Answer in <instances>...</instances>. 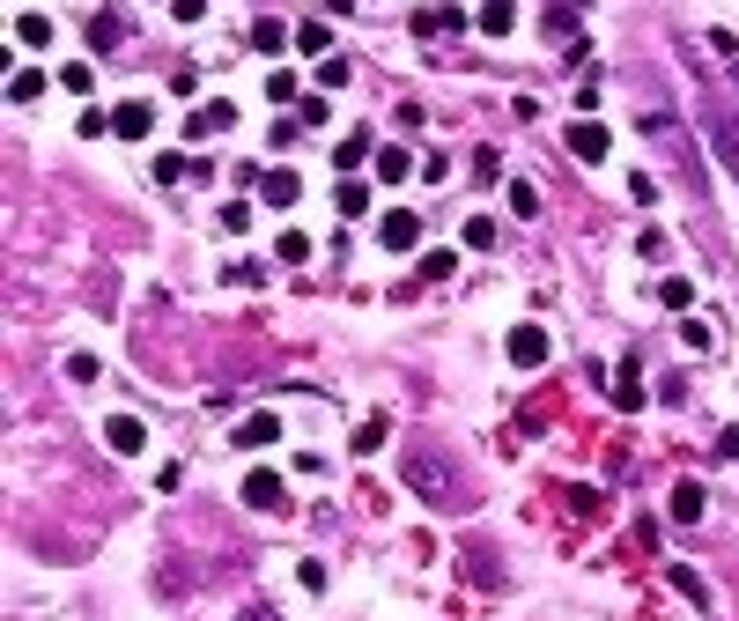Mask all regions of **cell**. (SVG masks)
Listing matches in <instances>:
<instances>
[{
	"instance_id": "cell-31",
	"label": "cell",
	"mask_w": 739,
	"mask_h": 621,
	"mask_svg": "<svg viewBox=\"0 0 739 621\" xmlns=\"http://www.w3.org/2000/svg\"><path fill=\"white\" fill-rule=\"evenodd\" d=\"M333 207H340V215H363V207H370V193H363V185H340V193H333Z\"/></svg>"
},
{
	"instance_id": "cell-11",
	"label": "cell",
	"mask_w": 739,
	"mask_h": 621,
	"mask_svg": "<svg viewBox=\"0 0 739 621\" xmlns=\"http://www.w3.org/2000/svg\"><path fill=\"white\" fill-rule=\"evenodd\" d=\"M8 37H15V45H30V52H45L52 45V15H15Z\"/></svg>"
},
{
	"instance_id": "cell-35",
	"label": "cell",
	"mask_w": 739,
	"mask_h": 621,
	"mask_svg": "<svg viewBox=\"0 0 739 621\" xmlns=\"http://www.w3.org/2000/svg\"><path fill=\"white\" fill-rule=\"evenodd\" d=\"M570 511L577 518H599V488H570Z\"/></svg>"
},
{
	"instance_id": "cell-15",
	"label": "cell",
	"mask_w": 739,
	"mask_h": 621,
	"mask_svg": "<svg viewBox=\"0 0 739 621\" xmlns=\"http://www.w3.org/2000/svg\"><path fill=\"white\" fill-rule=\"evenodd\" d=\"M451 30H466V15H459V8H429L422 23H414V37H451Z\"/></svg>"
},
{
	"instance_id": "cell-30",
	"label": "cell",
	"mask_w": 739,
	"mask_h": 621,
	"mask_svg": "<svg viewBox=\"0 0 739 621\" xmlns=\"http://www.w3.org/2000/svg\"><path fill=\"white\" fill-rule=\"evenodd\" d=\"M296 585H303V592H326V562H318V555L296 562Z\"/></svg>"
},
{
	"instance_id": "cell-33",
	"label": "cell",
	"mask_w": 739,
	"mask_h": 621,
	"mask_svg": "<svg viewBox=\"0 0 739 621\" xmlns=\"http://www.w3.org/2000/svg\"><path fill=\"white\" fill-rule=\"evenodd\" d=\"M680 341H688L695 355H703V348H710V326H703V318H680Z\"/></svg>"
},
{
	"instance_id": "cell-18",
	"label": "cell",
	"mask_w": 739,
	"mask_h": 621,
	"mask_svg": "<svg viewBox=\"0 0 739 621\" xmlns=\"http://www.w3.org/2000/svg\"><path fill=\"white\" fill-rule=\"evenodd\" d=\"M274 259H281V267H303V259H311V237H303V230H281V237H274Z\"/></svg>"
},
{
	"instance_id": "cell-7",
	"label": "cell",
	"mask_w": 739,
	"mask_h": 621,
	"mask_svg": "<svg viewBox=\"0 0 739 621\" xmlns=\"http://www.w3.org/2000/svg\"><path fill=\"white\" fill-rule=\"evenodd\" d=\"M267 444H281V414L259 407V414H244V422H237V451H267Z\"/></svg>"
},
{
	"instance_id": "cell-20",
	"label": "cell",
	"mask_w": 739,
	"mask_h": 621,
	"mask_svg": "<svg viewBox=\"0 0 739 621\" xmlns=\"http://www.w3.org/2000/svg\"><path fill=\"white\" fill-rule=\"evenodd\" d=\"M60 89H74V97H97V74H89V60L60 67Z\"/></svg>"
},
{
	"instance_id": "cell-17",
	"label": "cell",
	"mask_w": 739,
	"mask_h": 621,
	"mask_svg": "<svg viewBox=\"0 0 739 621\" xmlns=\"http://www.w3.org/2000/svg\"><path fill=\"white\" fill-rule=\"evenodd\" d=\"M37 97H45V74H37V67L8 74V104H37Z\"/></svg>"
},
{
	"instance_id": "cell-13",
	"label": "cell",
	"mask_w": 739,
	"mask_h": 621,
	"mask_svg": "<svg viewBox=\"0 0 739 621\" xmlns=\"http://www.w3.org/2000/svg\"><path fill=\"white\" fill-rule=\"evenodd\" d=\"M518 30V0H488L481 8V37H510Z\"/></svg>"
},
{
	"instance_id": "cell-22",
	"label": "cell",
	"mask_w": 739,
	"mask_h": 621,
	"mask_svg": "<svg viewBox=\"0 0 739 621\" xmlns=\"http://www.w3.org/2000/svg\"><path fill=\"white\" fill-rule=\"evenodd\" d=\"M326 45H333L326 23H303V30H296V52H311V60H326Z\"/></svg>"
},
{
	"instance_id": "cell-26",
	"label": "cell",
	"mask_w": 739,
	"mask_h": 621,
	"mask_svg": "<svg viewBox=\"0 0 739 621\" xmlns=\"http://www.w3.org/2000/svg\"><path fill=\"white\" fill-rule=\"evenodd\" d=\"M363 156H370V141H363V134H348V141L333 148V163H340V171H355V163H363Z\"/></svg>"
},
{
	"instance_id": "cell-37",
	"label": "cell",
	"mask_w": 739,
	"mask_h": 621,
	"mask_svg": "<svg viewBox=\"0 0 739 621\" xmlns=\"http://www.w3.org/2000/svg\"><path fill=\"white\" fill-rule=\"evenodd\" d=\"M170 15H178V23H200V15H207V0H170Z\"/></svg>"
},
{
	"instance_id": "cell-5",
	"label": "cell",
	"mask_w": 739,
	"mask_h": 621,
	"mask_svg": "<svg viewBox=\"0 0 739 621\" xmlns=\"http://www.w3.org/2000/svg\"><path fill=\"white\" fill-rule=\"evenodd\" d=\"M104 444L119 451V459H141V451H148V429H141V414H111V422H104Z\"/></svg>"
},
{
	"instance_id": "cell-36",
	"label": "cell",
	"mask_w": 739,
	"mask_h": 621,
	"mask_svg": "<svg viewBox=\"0 0 739 621\" xmlns=\"http://www.w3.org/2000/svg\"><path fill=\"white\" fill-rule=\"evenodd\" d=\"M348 82V60H318V89H340Z\"/></svg>"
},
{
	"instance_id": "cell-8",
	"label": "cell",
	"mask_w": 739,
	"mask_h": 621,
	"mask_svg": "<svg viewBox=\"0 0 739 621\" xmlns=\"http://www.w3.org/2000/svg\"><path fill=\"white\" fill-rule=\"evenodd\" d=\"M259 200H267V207H296L303 200V178L289 171V163H274V171L259 178Z\"/></svg>"
},
{
	"instance_id": "cell-28",
	"label": "cell",
	"mask_w": 739,
	"mask_h": 621,
	"mask_svg": "<svg viewBox=\"0 0 739 621\" xmlns=\"http://www.w3.org/2000/svg\"><path fill=\"white\" fill-rule=\"evenodd\" d=\"M658 296H666L673 311H688V304H695V289H688V281H680V274H666V281H658Z\"/></svg>"
},
{
	"instance_id": "cell-24",
	"label": "cell",
	"mask_w": 739,
	"mask_h": 621,
	"mask_svg": "<svg viewBox=\"0 0 739 621\" xmlns=\"http://www.w3.org/2000/svg\"><path fill=\"white\" fill-rule=\"evenodd\" d=\"M422 281H444V274H459V252H422V267H414Z\"/></svg>"
},
{
	"instance_id": "cell-25",
	"label": "cell",
	"mask_w": 739,
	"mask_h": 621,
	"mask_svg": "<svg viewBox=\"0 0 739 621\" xmlns=\"http://www.w3.org/2000/svg\"><path fill=\"white\" fill-rule=\"evenodd\" d=\"M510 215H540V193L525 178H510Z\"/></svg>"
},
{
	"instance_id": "cell-27",
	"label": "cell",
	"mask_w": 739,
	"mask_h": 621,
	"mask_svg": "<svg viewBox=\"0 0 739 621\" xmlns=\"http://www.w3.org/2000/svg\"><path fill=\"white\" fill-rule=\"evenodd\" d=\"M466 244H473V252H488V244H496V215H473L466 222Z\"/></svg>"
},
{
	"instance_id": "cell-1",
	"label": "cell",
	"mask_w": 739,
	"mask_h": 621,
	"mask_svg": "<svg viewBox=\"0 0 739 621\" xmlns=\"http://www.w3.org/2000/svg\"><path fill=\"white\" fill-rule=\"evenodd\" d=\"M237 496H244V511H289V481H281L274 466H252V474L237 481Z\"/></svg>"
},
{
	"instance_id": "cell-34",
	"label": "cell",
	"mask_w": 739,
	"mask_h": 621,
	"mask_svg": "<svg viewBox=\"0 0 739 621\" xmlns=\"http://www.w3.org/2000/svg\"><path fill=\"white\" fill-rule=\"evenodd\" d=\"M326 111H333V97H303L296 119H303V126H326Z\"/></svg>"
},
{
	"instance_id": "cell-9",
	"label": "cell",
	"mask_w": 739,
	"mask_h": 621,
	"mask_svg": "<svg viewBox=\"0 0 739 621\" xmlns=\"http://www.w3.org/2000/svg\"><path fill=\"white\" fill-rule=\"evenodd\" d=\"M222 126H237V104H230V97H215V104H200V111H193V119H185V134H193V141H200V134H222Z\"/></svg>"
},
{
	"instance_id": "cell-29",
	"label": "cell",
	"mask_w": 739,
	"mask_h": 621,
	"mask_svg": "<svg viewBox=\"0 0 739 621\" xmlns=\"http://www.w3.org/2000/svg\"><path fill=\"white\" fill-rule=\"evenodd\" d=\"M385 444V414H370V422H355V451H377Z\"/></svg>"
},
{
	"instance_id": "cell-19",
	"label": "cell",
	"mask_w": 739,
	"mask_h": 621,
	"mask_svg": "<svg viewBox=\"0 0 739 621\" xmlns=\"http://www.w3.org/2000/svg\"><path fill=\"white\" fill-rule=\"evenodd\" d=\"M67 378H74V385H97V378H104V363H97L89 348H74V355H67Z\"/></svg>"
},
{
	"instance_id": "cell-4",
	"label": "cell",
	"mask_w": 739,
	"mask_h": 621,
	"mask_svg": "<svg viewBox=\"0 0 739 621\" xmlns=\"http://www.w3.org/2000/svg\"><path fill=\"white\" fill-rule=\"evenodd\" d=\"M377 244H385V252H414V244H422V215H407V207H392V215L377 222Z\"/></svg>"
},
{
	"instance_id": "cell-16",
	"label": "cell",
	"mask_w": 739,
	"mask_h": 621,
	"mask_svg": "<svg viewBox=\"0 0 739 621\" xmlns=\"http://www.w3.org/2000/svg\"><path fill=\"white\" fill-rule=\"evenodd\" d=\"M414 171H422V163H414L407 148H385V156H377V178H385V185H400V178H414Z\"/></svg>"
},
{
	"instance_id": "cell-32",
	"label": "cell",
	"mask_w": 739,
	"mask_h": 621,
	"mask_svg": "<svg viewBox=\"0 0 739 621\" xmlns=\"http://www.w3.org/2000/svg\"><path fill=\"white\" fill-rule=\"evenodd\" d=\"M156 178L178 185V178H193V163H185V156H156Z\"/></svg>"
},
{
	"instance_id": "cell-23",
	"label": "cell",
	"mask_w": 739,
	"mask_h": 621,
	"mask_svg": "<svg viewBox=\"0 0 739 621\" xmlns=\"http://www.w3.org/2000/svg\"><path fill=\"white\" fill-rule=\"evenodd\" d=\"M666 577H673V592H680V599H695V607H710V585H703L695 570H666Z\"/></svg>"
},
{
	"instance_id": "cell-12",
	"label": "cell",
	"mask_w": 739,
	"mask_h": 621,
	"mask_svg": "<svg viewBox=\"0 0 739 621\" xmlns=\"http://www.w3.org/2000/svg\"><path fill=\"white\" fill-rule=\"evenodd\" d=\"M643 400H651V392H643V378H636V363H621V370H614V407H621V414H636Z\"/></svg>"
},
{
	"instance_id": "cell-39",
	"label": "cell",
	"mask_w": 739,
	"mask_h": 621,
	"mask_svg": "<svg viewBox=\"0 0 739 621\" xmlns=\"http://www.w3.org/2000/svg\"><path fill=\"white\" fill-rule=\"evenodd\" d=\"M244 621H274V614H259V607H252V614H244Z\"/></svg>"
},
{
	"instance_id": "cell-14",
	"label": "cell",
	"mask_w": 739,
	"mask_h": 621,
	"mask_svg": "<svg viewBox=\"0 0 739 621\" xmlns=\"http://www.w3.org/2000/svg\"><path fill=\"white\" fill-rule=\"evenodd\" d=\"M281 45H296V37L281 30L274 15H267V23H252V52H259V60H281Z\"/></svg>"
},
{
	"instance_id": "cell-6",
	"label": "cell",
	"mask_w": 739,
	"mask_h": 621,
	"mask_svg": "<svg viewBox=\"0 0 739 621\" xmlns=\"http://www.w3.org/2000/svg\"><path fill=\"white\" fill-rule=\"evenodd\" d=\"M148 126H156V104L148 97H126L119 111H111V134L119 141H148Z\"/></svg>"
},
{
	"instance_id": "cell-10",
	"label": "cell",
	"mask_w": 739,
	"mask_h": 621,
	"mask_svg": "<svg viewBox=\"0 0 739 621\" xmlns=\"http://www.w3.org/2000/svg\"><path fill=\"white\" fill-rule=\"evenodd\" d=\"M703 503H710L703 481H673V503H666V511H673L680 525H695V518H703Z\"/></svg>"
},
{
	"instance_id": "cell-3",
	"label": "cell",
	"mask_w": 739,
	"mask_h": 621,
	"mask_svg": "<svg viewBox=\"0 0 739 621\" xmlns=\"http://www.w3.org/2000/svg\"><path fill=\"white\" fill-rule=\"evenodd\" d=\"M570 156L577 163H606V156H614V134H606L599 119H577L570 126Z\"/></svg>"
},
{
	"instance_id": "cell-2",
	"label": "cell",
	"mask_w": 739,
	"mask_h": 621,
	"mask_svg": "<svg viewBox=\"0 0 739 621\" xmlns=\"http://www.w3.org/2000/svg\"><path fill=\"white\" fill-rule=\"evenodd\" d=\"M503 355H510V363H518V370H540L547 355H555V341H547V326H510Z\"/></svg>"
},
{
	"instance_id": "cell-38",
	"label": "cell",
	"mask_w": 739,
	"mask_h": 621,
	"mask_svg": "<svg viewBox=\"0 0 739 621\" xmlns=\"http://www.w3.org/2000/svg\"><path fill=\"white\" fill-rule=\"evenodd\" d=\"M717 451H725V459H739V429H725V444H717Z\"/></svg>"
},
{
	"instance_id": "cell-21",
	"label": "cell",
	"mask_w": 739,
	"mask_h": 621,
	"mask_svg": "<svg viewBox=\"0 0 739 621\" xmlns=\"http://www.w3.org/2000/svg\"><path fill=\"white\" fill-rule=\"evenodd\" d=\"M222 237H244V230H252V207H244V200H222Z\"/></svg>"
}]
</instances>
